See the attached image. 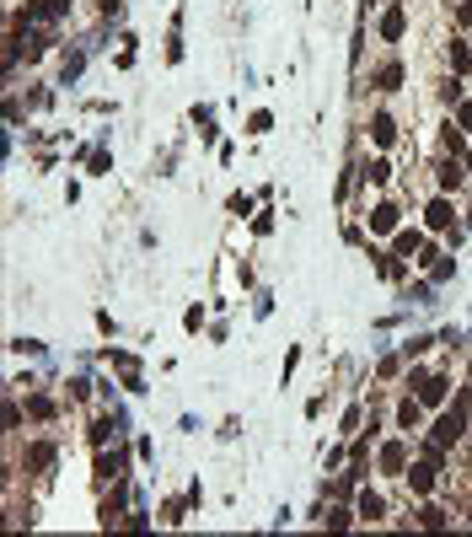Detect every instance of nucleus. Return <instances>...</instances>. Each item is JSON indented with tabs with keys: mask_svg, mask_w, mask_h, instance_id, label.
<instances>
[{
	"mask_svg": "<svg viewBox=\"0 0 472 537\" xmlns=\"http://www.w3.org/2000/svg\"><path fill=\"white\" fill-rule=\"evenodd\" d=\"M462 435H467V409L440 414V425H435V446H456Z\"/></svg>",
	"mask_w": 472,
	"mask_h": 537,
	"instance_id": "f257e3e1",
	"label": "nucleus"
},
{
	"mask_svg": "<svg viewBox=\"0 0 472 537\" xmlns=\"http://www.w3.org/2000/svg\"><path fill=\"white\" fill-rule=\"evenodd\" d=\"M413 387H419V403H424V409H435V403H446V387H451V382H446V376H413Z\"/></svg>",
	"mask_w": 472,
	"mask_h": 537,
	"instance_id": "f03ea898",
	"label": "nucleus"
},
{
	"mask_svg": "<svg viewBox=\"0 0 472 537\" xmlns=\"http://www.w3.org/2000/svg\"><path fill=\"white\" fill-rule=\"evenodd\" d=\"M408 489H413V495H430V489H435V462H430V457L408 473Z\"/></svg>",
	"mask_w": 472,
	"mask_h": 537,
	"instance_id": "7ed1b4c3",
	"label": "nucleus"
},
{
	"mask_svg": "<svg viewBox=\"0 0 472 537\" xmlns=\"http://www.w3.org/2000/svg\"><path fill=\"white\" fill-rule=\"evenodd\" d=\"M403 27H408V11H403V6H392L387 17H381V38H403Z\"/></svg>",
	"mask_w": 472,
	"mask_h": 537,
	"instance_id": "20e7f679",
	"label": "nucleus"
},
{
	"mask_svg": "<svg viewBox=\"0 0 472 537\" xmlns=\"http://www.w3.org/2000/svg\"><path fill=\"white\" fill-rule=\"evenodd\" d=\"M403 462H408V446H403V441L381 446V468H387V473H403Z\"/></svg>",
	"mask_w": 472,
	"mask_h": 537,
	"instance_id": "39448f33",
	"label": "nucleus"
},
{
	"mask_svg": "<svg viewBox=\"0 0 472 537\" xmlns=\"http://www.w3.org/2000/svg\"><path fill=\"white\" fill-rule=\"evenodd\" d=\"M370 135H376V145H392L397 140V124H392L387 113H376V119H370Z\"/></svg>",
	"mask_w": 472,
	"mask_h": 537,
	"instance_id": "423d86ee",
	"label": "nucleus"
},
{
	"mask_svg": "<svg viewBox=\"0 0 472 537\" xmlns=\"http://www.w3.org/2000/svg\"><path fill=\"white\" fill-rule=\"evenodd\" d=\"M360 516H365V521H381V516H387V500L365 489V495H360Z\"/></svg>",
	"mask_w": 472,
	"mask_h": 537,
	"instance_id": "0eeeda50",
	"label": "nucleus"
},
{
	"mask_svg": "<svg viewBox=\"0 0 472 537\" xmlns=\"http://www.w3.org/2000/svg\"><path fill=\"white\" fill-rule=\"evenodd\" d=\"M392 226H397V210H392V205L370 210V231H392Z\"/></svg>",
	"mask_w": 472,
	"mask_h": 537,
	"instance_id": "6e6552de",
	"label": "nucleus"
},
{
	"mask_svg": "<svg viewBox=\"0 0 472 537\" xmlns=\"http://www.w3.org/2000/svg\"><path fill=\"white\" fill-rule=\"evenodd\" d=\"M397 81H403V65H381V70H376V86H381V92H397Z\"/></svg>",
	"mask_w": 472,
	"mask_h": 537,
	"instance_id": "1a4fd4ad",
	"label": "nucleus"
},
{
	"mask_svg": "<svg viewBox=\"0 0 472 537\" xmlns=\"http://www.w3.org/2000/svg\"><path fill=\"white\" fill-rule=\"evenodd\" d=\"M64 0H27V17H60Z\"/></svg>",
	"mask_w": 472,
	"mask_h": 537,
	"instance_id": "9d476101",
	"label": "nucleus"
},
{
	"mask_svg": "<svg viewBox=\"0 0 472 537\" xmlns=\"http://www.w3.org/2000/svg\"><path fill=\"white\" fill-rule=\"evenodd\" d=\"M430 226H435V231L451 226V205H446V199H435V205H430Z\"/></svg>",
	"mask_w": 472,
	"mask_h": 537,
	"instance_id": "9b49d317",
	"label": "nucleus"
},
{
	"mask_svg": "<svg viewBox=\"0 0 472 537\" xmlns=\"http://www.w3.org/2000/svg\"><path fill=\"white\" fill-rule=\"evenodd\" d=\"M451 70H456V76L472 70V49H467V43H451Z\"/></svg>",
	"mask_w": 472,
	"mask_h": 537,
	"instance_id": "f8f14e48",
	"label": "nucleus"
},
{
	"mask_svg": "<svg viewBox=\"0 0 472 537\" xmlns=\"http://www.w3.org/2000/svg\"><path fill=\"white\" fill-rule=\"evenodd\" d=\"M424 248V237H419V231H403V237H397V253H403V258H408V253H419Z\"/></svg>",
	"mask_w": 472,
	"mask_h": 537,
	"instance_id": "ddd939ff",
	"label": "nucleus"
},
{
	"mask_svg": "<svg viewBox=\"0 0 472 537\" xmlns=\"http://www.w3.org/2000/svg\"><path fill=\"white\" fill-rule=\"evenodd\" d=\"M27 462H33V468H49V462H54V446H43V441H38V446L27 452Z\"/></svg>",
	"mask_w": 472,
	"mask_h": 537,
	"instance_id": "4468645a",
	"label": "nucleus"
},
{
	"mask_svg": "<svg viewBox=\"0 0 472 537\" xmlns=\"http://www.w3.org/2000/svg\"><path fill=\"white\" fill-rule=\"evenodd\" d=\"M419 521H424V527H446V511H440V505H424V511H419Z\"/></svg>",
	"mask_w": 472,
	"mask_h": 537,
	"instance_id": "2eb2a0df",
	"label": "nucleus"
},
{
	"mask_svg": "<svg viewBox=\"0 0 472 537\" xmlns=\"http://www.w3.org/2000/svg\"><path fill=\"white\" fill-rule=\"evenodd\" d=\"M322 521H328V527H333V532H344V527H349V511H344V505H338V511H328V516H322Z\"/></svg>",
	"mask_w": 472,
	"mask_h": 537,
	"instance_id": "dca6fc26",
	"label": "nucleus"
},
{
	"mask_svg": "<svg viewBox=\"0 0 472 537\" xmlns=\"http://www.w3.org/2000/svg\"><path fill=\"white\" fill-rule=\"evenodd\" d=\"M365 178H370V183H387L392 167H387V162H370V167H365Z\"/></svg>",
	"mask_w": 472,
	"mask_h": 537,
	"instance_id": "f3484780",
	"label": "nucleus"
},
{
	"mask_svg": "<svg viewBox=\"0 0 472 537\" xmlns=\"http://www.w3.org/2000/svg\"><path fill=\"white\" fill-rule=\"evenodd\" d=\"M456 183H462V172H456V162H446L440 167V188H456Z\"/></svg>",
	"mask_w": 472,
	"mask_h": 537,
	"instance_id": "a211bd4d",
	"label": "nucleus"
},
{
	"mask_svg": "<svg viewBox=\"0 0 472 537\" xmlns=\"http://www.w3.org/2000/svg\"><path fill=\"white\" fill-rule=\"evenodd\" d=\"M27 409H33V419H49V414H54V403H49V398H33Z\"/></svg>",
	"mask_w": 472,
	"mask_h": 537,
	"instance_id": "6ab92c4d",
	"label": "nucleus"
},
{
	"mask_svg": "<svg viewBox=\"0 0 472 537\" xmlns=\"http://www.w3.org/2000/svg\"><path fill=\"white\" fill-rule=\"evenodd\" d=\"M107 435H113V419H97V425H91V441H97V446H103Z\"/></svg>",
	"mask_w": 472,
	"mask_h": 537,
	"instance_id": "aec40b11",
	"label": "nucleus"
},
{
	"mask_svg": "<svg viewBox=\"0 0 472 537\" xmlns=\"http://www.w3.org/2000/svg\"><path fill=\"white\" fill-rule=\"evenodd\" d=\"M456 22H472V0H456Z\"/></svg>",
	"mask_w": 472,
	"mask_h": 537,
	"instance_id": "412c9836",
	"label": "nucleus"
},
{
	"mask_svg": "<svg viewBox=\"0 0 472 537\" xmlns=\"http://www.w3.org/2000/svg\"><path fill=\"white\" fill-rule=\"evenodd\" d=\"M462 409H467V414H472V393H467V398H462Z\"/></svg>",
	"mask_w": 472,
	"mask_h": 537,
	"instance_id": "4be33fe9",
	"label": "nucleus"
}]
</instances>
